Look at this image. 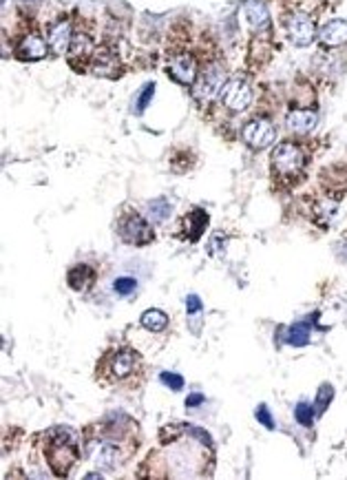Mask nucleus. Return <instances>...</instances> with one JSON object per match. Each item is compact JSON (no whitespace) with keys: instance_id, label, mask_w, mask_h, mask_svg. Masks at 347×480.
I'll return each instance as SVG.
<instances>
[{"instance_id":"1","label":"nucleus","mask_w":347,"mask_h":480,"mask_svg":"<svg viewBox=\"0 0 347 480\" xmlns=\"http://www.w3.org/2000/svg\"><path fill=\"white\" fill-rule=\"evenodd\" d=\"M45 456H47V463L53 474L67 476L80 456L76 432L69 428H53L51 432H47Z\"/></svg>"},{"instance_id":"2","label":"nucleus","mask_w":347,"mask_h":480,"mask_svg":"<svg viewBox=\"0 0 347 480\" xmlns=\"http://www.w3.org/2000/svg\"><path fill=\"white\" fill-rule=\"evenodd\" d=\"M122 425H113L108 428L106 434L102 438H91L86 442V452H89V458L93 460V465L98 469H104V471H111L115 467L122 465L124 460V452L120 447V440L126 438V434H122L120 430Z\"/></svg>"},{"instance_id":"3","label":"nucleus","mask_w":347,"mask_h":480,"mask_svg":"<svg viewBox=\"0 0 347 480\" xmlns=\"http://www.w3.org/2000/svg\"><path fill=\"white\" fill-rule=\"evenodd\" d=\"M102 365L106 367L108 379H111L113 383H120V381H124V379L133 376V374L140 370L142 359H140V355L135 352V350H131V347H122V350H115V352L108 355V357L102 361Z\"/></svg>"},{"instance_id":"4","label":"nucleus","mask_w":347,"mask_h":480,"mask_svg":"<svg viewBox=\"0 0 347 480\" xmlns=\"http://www.w3.org/2000/svg\"><path fill=\"white\" fill-rule=\"evenodd\" d=\"M118 233H120V237L124 239V242L131 244V246H146L149 242H153V230H151V226L146 224L144 217H140L133 211L126 213L120 219Z\"/></svg>"},{"instance_id":"5","label":"nucleus","mask_w":347,"mask_h":480,"mask_svg":"<svg viewBox=\"0 0 347 480\" xmlns=\"http://www.w3.org/2000/svg\"><path fill=\"white\" fill-rule=\"evenodd\" d=\"M305 164V157L301 153V149L297 144H279L275 153H272V166H275V171L283 177H290V175H297Z\"/></svg>"},{"instance_id":"6","label":"nucleus","mask_w":347,"mask_h":480,"mask_svg":"<svg viewBox=\"0 0 347 480\" xmlns=\"http://www.w3.org/2000/svg\"><path fill=\"white\" fill-rule=\"evenodd\" d=\"M244 142L250 146L254 151H261V149H268V146L275 142L277 138V128L272 122L268 120H250L246 126H244Z\"/></svg>"},{"instance_id":"7","label":"nucleus","mask_w":347,"mask_h":480,"mask_svg":"<svg viewBox=\"0 0 347 480\" xmlns=\"http://www.w3.org/2000/svg\"><path fill=\"white\" fill-rule=\"evenodd\" d=\"M226 84V73L219 65H210L208 69L202 71V78H199L197 86H195V98L199 102H210L219 96V89H224Z\"/></svg>"},{"instance_id":"8","label":"nucleus","mask_w":347,"mask_h":480,"mask_svg":"<svg viewBox=\"0 0 347 480\" xmlns=\"http://www.w3.org/2000/svg\"><path fill=\"white\" fill-rule=\"evenodd\" d=\"M285 29H288V38L295 47H307L312 45L314 38H317V27H314V21L312 18H307L305 13H295L285 23Z\"/></svg>"},{"instance_id":"9","label":"nucleus","mask_w":347,"mask_h":480,"mask_svg":"<svg viewBox=\"0 0 347 480\" xmlns=\"http://www.w3.org/2000/svg\"><path fill=\"white\" fill-rule=\"evenodd\" d=\"M222 100L224 104L230 108V111H237V113H241V111H246L252 102V89L246 80L241 78H234L230 82L224 84L222 89Z\"/></svg>"},{"instance_id":"10","label":"nucleus","mask_w":347,"mask_h":480,"mask_svg":"<svg viewBox=\"0 0 347 480\" xmlns=\"http://www.w3.org/2000/svg\"><path fill=\"white\" fill-rule=\"evenodd\" d=\"M169 73L179 82V84H186V86H193L195 80H197V62L190 53H177V55H171L169 60Z\"/></svg>"},{"instance_id":"11","label":"nucleus","mask_w":347,"mask_h":480,"mask_svg":"<svg viewBox=\"0 0 347 480\" xmlns=\"http://www.w3.org/2000/svg\"><path fill=\"white\" fill-rule=\"evenodd\" d=\"M91 69H93V73H98V76H102V78H118L120 71H122V62L111 47H100L93 53Z\"/></svg>"},{"instance_id":"12","label":"nucleus","mask_w":347,"mask_h":480,"mask_svg":"<svg viewBox=\"0 0 347 480\" xmlns=\"http://www.w3.org/2000/svg\"><path fill=\"white\" fill-rule=\"evenodd\" d=\"M317 113L314 111H307V108H292L290 113L285 116V126H288V131H292V133H299V135H303V133H309L312 128L317 126Z\"/></svg>"},{"instance_id":"13","label":"nucleus","mask_w":347,"mask_h":480,"mask_svg":"<svg viewBox=\"0 0 347 480\" xmlns=\"http://www.w3.org/2000/svg\"><path fill=\"white\" fill-rule=\"evenodd\" d=\"M96 279H98V272L91 268V266H86V264H78V266H73L67 272V284H69V288L71 290H78V292H86L91 286L96 284Z\"/></svg>"},{"instance_id":"14","label":"nucleus","mask_w":347,"mask_h":480,"mask_svg":"<svg viewBox=\"0 0 347 480\" xmlns=\"http://www.w3.org/2000/svg\"><path fill=\"white\" fill-rule=\"evenodd\" d=\"M71 38H73V33H71L69 21H58L56 25H53V27L49 29L47 43H49V49H51L53 53L60 55V53H64V51L69 49Z\"/></svg>"},{"instance_id":"15","label":"nucleus","mask_w":347,"mask_h":480,"mask_svg":"<svg viewBox=\"0 0 347 480\" xmlns=\"http://www.w3.org/2000/svg\"><path fill=\"white\" fill-rule=\"evenodd\" d=\"M47 45L38 33H29L25 35V40L18 47V58L21 60H27V62H33V60H42L47 55Z\"/></svg>"},{"instance_id":"16","label":"nucleus","mask_w":347,"mask_h":480,"mask_svg":"<svg viewBox=\"0 0 347 480\" xmlns=\"http://www.w3.org/2000/svg\"><path fill=\"white\" fill-rule=\"evenodd\" d=\"M241 9H244V16L248 18L252 29L266 31L270 27V13H268V9L261 0H246Z\"/></svg>"},{"instance_id":"17","label":"nucleus","mask_w":347,"mask_h":480,"mask_svg":"<svg viewBox=\"0 0 347 480\" xmlns=\"http://www.w3.org/2000/svg\"><path fill=\"white\" fill-rule=\"evenodd\" d=\"M319 40L323 43V47H341L347 43V23L345 21H330L325 23Z\"/></svg>"},{"instance_id":"18","label":"nucleus","mask_w":347,"mask_h":480,"mask_svg":"<svg viewBox=\"0 0 347 480\" xmlns=\"http://www.w3.org/2000/svg\"><path fill=\"white\" fill-rule=\"evenodd\" d=\"M91 53H93V40H91V35L82 33V31L73 33L71 45H69V62L73 65L78 58V69H80V62L86 60Z\"/></svg>"},{"instance_id":"19","label":"nucleus","mask_w":347,"mask_h":480,"mask_svg":"<svg viewBox=\"0 0 347 480\" xmlns=\"http://www.w3.org/2000/svg\"><path fill=\"white\" fill-rule=\"evenodd\" d=\"M181 226H184V235L188 237V242H197V239L202 237L204 228L208 226V215H206V211H199V208L190 211L186 215V219L181 221Z\"/></svg>"},{"instance_id":"20","label":"nucleus","mask_w":347,"mask_h":480,"mask_svg":"<svg viewBox=\"0 0 347 480\" xmlns=\"http://www.w3.org/2000/svg\"><path fill=\"white\" fill-rule=\"evenodd\" d=\"M140 323L146 330H151V332H164V330H166V325H169V315H166V312L157 310V308H151V310H146L142 315Z\"/></svg>"},{"instance_id":"21","label":"nucleus","mask_w":347,"mask_h":480,"mask_svg":"<svg viewBox=\"0 0 347 480\" xmlns=\"http://www.w3.org/2000/svg\"><path fill=\"white\" fill-rule=\"evenodd\" d=\"M171 215V201L166 197H157V199H151L149 204H146V217L155 224H161L164 219H169Z\"/></svg>"},{"instance_id":"22","label":"nucleus","mask_w":347,"mask_h":480,"mask_svg":"<svg viewBox=\"0 0 347 480\" xmlns=\"http://www.w3.org/2000/svg\"><path fill=\"white\" fill-rule=\"evenodd\" d=\"M309 341V325L303 323H295L288 330V343L292 345H305Z\"/></svg>"},{"instance_id":"23","label":"nucleus","mask_w":347,"mask_h":480,"mask_svg":"<svg viewBox=\"0 0 347 480\" xmlns=\"http://www.w3.org/2000/svg\"><path fill=\"white\" fill-rule=\"evenodd\" d=\"M295 418L301 423L303 428H309V425H312V420H314V405L299 403L295 408Z\"/></svg>"},{"instance_id":"24","label":"nucleus","mask_w":347,"mask_h":480,"mask_svg":"<svg viewBox=\"0 0 347 480\" xmlns=\"http://www.w3.org/2000/svg\"><path fill=\"white\" fill-rule=\"evenodd\" d=\"M113 290L120 294V297H131V294L137 290V281L133 277H120V279H115V284H113Z\"/></svg>"},{"instance_id":"25","label":"nucleus","mask_w":347,"mask_h":480,"mask_svg":"<svg viewBox=\"0 0 347 480\" xmlns=\"http://www.w3.org/2000/svg\"><path fill=\"white\" fill-rule=\"evenodd\" d=\"M159 381H161L164 385H169L173 392H179L181 387H184V376H179V374H175V372H161V374H159Z\"/></svg>"},{"instance_id":"26","label":"nucleus","mask_w":347,"mask_h":480,"mask_svg":"<svg viewBox=\"0 0 347 480\" xmlns=\"http://www.w3.org/2000/svg\"><path fill=\"white\" fill-rule=\"evenodd\" d=\"M332 396H334L332 385H330V383L323 385L321 390H319V396H317V410H319V412H325V408H327V405H330Z\"/></svg>"},{"instance_id":"27","label":"nucleus","mask_w":347,"mask_h":480,"mask_svg":"<svg viewBox=\"0 0 347 480\" xmlns=\"http://www.w3.org/2000/svg\"><path fill=\"white\" fill-rule=\"evenodd\" d=\"M153 91H155V84L151 82V84H146L144 89H142V94L137 96V100H135V113H142V111L146 108V104L151 102V98H153Z\"/></svg>"},{"instance_id":"28","label":"nucleus","mask_w":347,"mask_h":480,"mask_svg":"<svg viewBox=\"0 0 347 480\" xmlns=\"http://www.w3.org/2000/svg\"><path fill=\"white\" fill-rule=\"evenodd\" d=\"M257 420L261 423V425H266L268 430H275V418H272V414L268 412L266 405H259V410H257Z\"/></svg>"},{"instance_id":"29","label":"nucleus","mask_w":347,"mask_h":480,"mask_svg":"<svg viewBox=\"0 0 347 480\" xmlns=\"http://www.w3.org/2000/svg\"><path fill=\"white\" fill-rule=\"evenodd\" d=\"M186 310H188L190 317H195V315L202 312V301H199L197 294H188V297H186Z\"/></svg>"},{"instance_id":"30","label":"nucleus","mask_w":347,"mask_h":480,"mask_svg":"<svg viewBox=\"0 0 347 480\" xmlns=\"http://www.w3.org/2000/svg\"><path fill=\"white\" fill-rule=\"evenodd\" d=\"M199 403H204V396H202V394H190V396L186 398V405H188V408H195V405H199Z\"/></svg>"}]
</instances>
